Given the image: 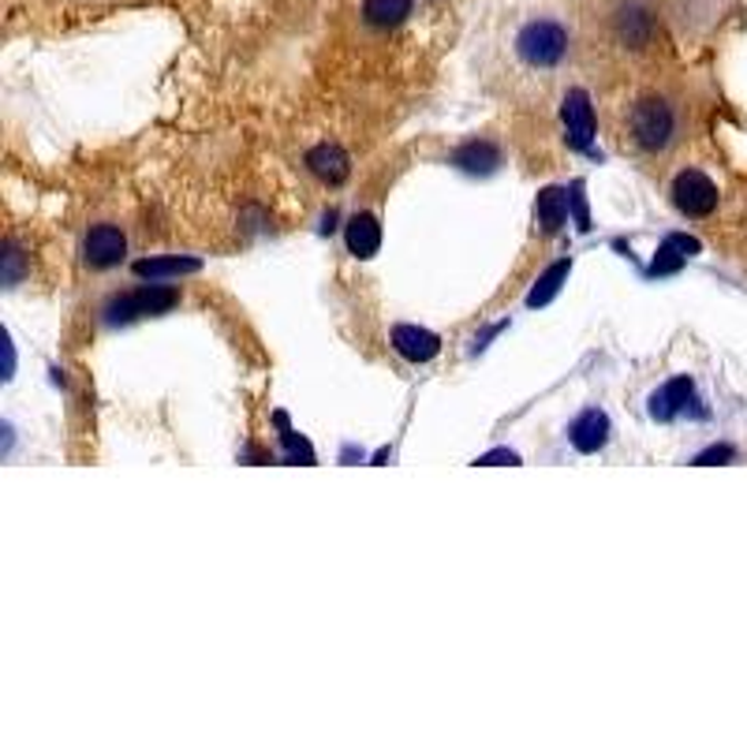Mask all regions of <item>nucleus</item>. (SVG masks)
I'll use <instances>...</instances> for the list:
<instances>
[{"mask_svg": "<svg viewBox=\"0 0 747 747\" xmlns=\"http://www.w3.org/2000/svg\"><path fill=\"white\" fill-rule=\"evenodd\" d=\"M478 464H483V467H494V464H519V456L513 453V448H494V453L478 456Z\"/></svg>", "mask_w": 747, "mask_h": 747, "instance_id": "nucleus-19", "label": "nucleus"}, {"mask_svg": "<svg viewBox=\"0 0 747 747\" xmlns=\"http://www.w3.org/2000/svg\"><path fill=\"white\" fill-rule=\"evenodd\" d=\"M377 248H382V224H377L374 213H355L352 224H347V251L355 259H374Z\"/></svg>", "mask_w": 747, "mask_h": 747, "instance_id": "nucleus-9", "label": "nucleus"}, {"mask_svg": "<svg viewBox=\"0 0 747 747\" xmlns=\"http://www.w3.org/2000/svg\"><path fill=\"white\" fill-rule=\"evenodd\" d=\"M565 128H568V139L576 150H587L590 139H595V109H590V98L587 90H568L565 94Z\"/></svg>", "mask_w": 747, "mask_h": 747, "instance_id": "nucleus-5", "label": "nucleus"}, {"mask_svg": "<svg viewBox=\"0 0 747 747\" xmlns=\"http://www.w3.org/2000/svg\"><path fill=\"white\" fill-rule=\"evenodd\" d=\"M128 251V240L124 232L117 229V224H98V229H90L87 243H83V254L90 265H98V270H109V265H117L124 259Z\"/></svg>", "mask_w": 747, "mask_h": 747, "instance_id": "nucleus-6", "label": "nucleus"}, {"mask_svg": "<svg viewBox=\"0 0 747 747\" xmlns=\"http://www.w3.org/2000/svg\"><path fill=\"white\" fill-rule=\"evenodd\" d=\"M692 393H695V385H692V377H673L669 385H662L658 393L650 396V415L654 418H673V415H680L684 412V404L692 401Z\"/></svg>", "mask_w": 747, "mask_h": 747, "instance_id": "nucleus-10", "label": "nucleus"}, {"mask_svg": "<svg viewBox=\"0 0 747 747\" xmlns=\"http://www.w3.org/2000/svg\"><path fill=\"white\" fill-rule=\"evenodd\" d=\"M199 259H142L135 265L139 277L161 281V277H183V273H199Z\"/></svg>", "mask_w": 747, "mask_h": 747, "instance_id": "nucleus-15", "label": "nucleus"}, {"mask_svg": "<svg viewBox=\"0 0 747 747\" xmlns=\"http://www.w3.org/2000/svg\"><path fill=\"white\" fill-rule=\"evenodd\" d=\"M456 165L467 172H494L501 165V153L489 142H467L464 150L456 153Z\"/></svg>", "mask_w": 747, "mask_h": 747, "instance_id": "nucleus-17", "label": "nucleus"}, {"mask_svg": "<svg viewBox=\"0 0 747 747\" xmlns=\"http://www.w3.org/2000/svg\"><path fill=\"white\" fill-rule=\"evenodd\" d=\"M673 112L665 101L647 98L639 101L636 112H632V131H636V142L643 150H665L673 142Z\"/></svg>", "mask_w": 747, "mask_h": 747, "instance_id": "nucleus-3", "label": "nucleus"}, {"mask_svg": "<svg viewBox=\"0 0 747 747\" xmlns=\"http://www.w3.org/2000/svg\"><path fill=\"white\" fill-rule=\"evenodd\" d=\"M568 442H572L576 453H598V448L609 442V418H606V412H598V407L583 412L576 423L568 426Z\"/></svg>", "mask_w": 747, "mask_h": 747, "instance_id": "nucleus-7", "label": "nucleus"}, {"mask_svg": "<svg viewBox=\"0 0 747 747\" xmlns=\"http://www.w3.org/2000/svg\"><path fill=\"white\" fill-rule=\"evenodd\" d=\"M306 165H311L314 176L330 180V183H344L347 172H352V161H347V153L341 147H314L311 153H306Z\"/></svg>", "mask_w": 747, "mask_h": 747, "instance_id": "nucleus-11", "label": "nucleus"}, {"mask_svg": "<svg viewBox=\"0 0 747 747\" xmlns=\"http://www.w3.org/2000/svg\"><path fill=\"white\" fill-rule=\"evenodd\" d=\"M568 270H572V262H568V259H561V262L549 265V270L538 277L535 292L527 295V306H546L549 300H554V295L561 292V284L568 281Z\"/></svg>", "mask_w": 747, "mask_h": 747, "instance_id": "nucleus-16", "label": "nucleus"}, {"mask_svg": "<svg viewBox=\"0 0 747 747\" xmlns=\"http://www.w3.org/2000/svg\"><path fill=\"white\" fill-rule=\"evenodd\" d=\"M516 53L531 68H554L568 53V30L554 19H535L516 34Z\"/></svg>", "mask_w": 747, "mask_h": 747, "instance_id": "nucleus-1", "label": "nucleus"}, {"mask_svg": "<svg viewBox=\"0 0 747 747\" xmlns=\"http://www.w3.org/2000/svg\"><path fill=\"white\" fill-rule=\"evenodd\" d=\"M412 16V0H363V19L371 27H396Z\"/></svg>", "mask_w": 747, "mask_h": 747, "instance_id": "nucleus-14", "label": "nucleus"}, {"mask_svg": "<svg viewBox=\"0 0 747 747\" xmlns=\"http://www.w3.org/2000/svg\"><path fill=\"white\" fill-rule=\"evenodd\" d=\"M176 303H180L176 289H165V284H142V289H135V292L117 295V300L105 306V319L109 322H131V319H142V314H161Z\"/></svg>", "mask_w": 747, "mask_h": 747, "instance_id": "nucleus-2", "label": "nucleus"}, {"mask_svg": "<svg viewBox=\"0 0 747 747\" xmlns=\"http://www.w3.org/2000/svg\"><path fill=\"white\" fill-rule=\"evenodd\" d=\"M393 347L404 355L407 363H426V360H434V355L442 352V341H437V333L418 330V325H396V330H393Z\"/></svg>", "mask_w": 747, "mask_h": 747, "instance_id": "nucleus-8", "label": "nucleus"}, {"mask_svg": "<svg viewBox=\"0 0 747 747\" xmlns=\"http://www.w3.org/2000/svg\"><path fill=\"white\" fill-rule=\"evenodd\" d=\"M568 202L572 194L565 188H546L538 194V224L546 232H561V224L568 221Z\"/></svg>", "mask_w": 747, "mask_h": 747, "instance_id": "nucleus-13", "label": "nucleus"}, {"mask_svg": "<svg viewBox=\"0 0 747 747\" xmlns=\"http://www.w3.org/2000/svg\"><path fill=\"white\" fill-rule=\"evenodd\" d=\"M692 254H699V240H692V235H669V240L658 248V259H654L650 273H673L680 270L684 262L692 259Z\"/></svg>", "mask_w": 747, "mask_h": 747, "instance_id": "nucleus-12", "label": "nucleus"}, {"mask_svg": "<svg viewBox=\"0 0 747 747\" xmlns=\"http://www.w3.org/2000/svg\"><path fill=\"white\" fill-rule=\"evenodd\" d=\"M673 202L680 206V213L688 218H710L718 210V188H714L710 176H703L699 169H684L677 180H673Z\"/></svg>", "mask_w": 747, "mask_h": 747, "instance_id": "nucleus-4", "label": "nucleus"}, {"mask_svg": "<svg viewBox=\"0 0 747 747\" xmlns=\"http://www.w3.org/2000/svg\"><path fill=\"white\" fill-rule=\"evenodd\" d=\"M725 460H733V448L729 445H714V448H706V453L695 456V464L706 467V464H725Z\"/></svg>", "mask_w": 747, "mask_h": 747, "instance_id": "nucleus-18", "label": "nucleus"}]
</instances>
